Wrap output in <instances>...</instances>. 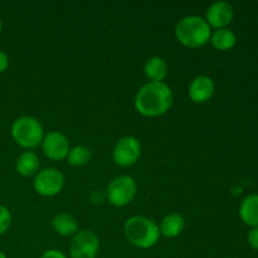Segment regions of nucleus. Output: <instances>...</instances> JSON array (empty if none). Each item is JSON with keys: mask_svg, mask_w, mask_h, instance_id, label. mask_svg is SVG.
I'll return each mask as SVG.
<instances>
[{"mask_svg": "<svg viewBox=\"0 0 258 258\" xmlns=\"http://www.w3.org/2000/svg\"><path fill=\"white\" fill-rule=\"evenodd\" d=\"M174 102L173 90L165 82H148L139 88L134 105L145 117H159L168 112Z\"/></svg>", "mask_w": 258, "mask_h": 258, "instance_id": "f257e3e1", "label": "nucleus"}, {"mask_svg": "<svg viewBox=\"0 0 258 258\" xmlns=\"http://www.w3.org/2000/svg\"><path fill=\"white\" fill-rule=\"evenodd\" d=\"M212 28L203 17L186 15L181 18L175 25L174 34L181 45L191 49L203 48L211 40Z\"/></svg>", "mask_w": 258, "mask_h": 258, "instance_id": "f03ea898", "label": "nucleus"}, {"mask_svg": "<svg viewBox=\"0 0 258 258\" xmlns=\"http://www.w3.org/2000/svg\"><path fill=\"white\" fill-rule=\"evenodd\" d=\"M123 234L133 246L141 249L154 247L161 237L159 224L144 216L130 217L123 224Z\"/></svg>", "mask_w": 258, "mask_h": 258, "instance_id": "7ed1b4c3", "label": "nucleus"}, {"mask_svg": "<svg viewBox=\"0 0 258 258\" xmlns=\"http://www.w3.org/2000/svg\"><path fill=\"white\" fill-rule=\"evenodd\" d=\"M12 138L20 148L32 150L42 144L44 128L40 121L33 116H20L10 127Z\"/></svg>", "mask_w": 258, "mask_h": 258, "instance_id": "20e7f679", "label": "nucleus"}, {"mask_svg": "<svg viewBox=\"0 0 258 258\" xmlns=\"http://www.w3.org/2000/svg\"><path fill=\"white\" fill-rule=\"evenodd\" d=\"M138 194V183L130 175H118L108 183L106 188V199L117 208L128 206Z\"/></svg>", "mask_w": 258, "mask_h": 258, "instance_id": "39448f33", "label": "nucleus"}, {"mask_svg": "<svg viewBox=\"0 0 258 258\" xmlns=\"http://www.w3.org/2000/svg\"><path fill=\"white\" fill-rule=\"evenodd\" d=\"M64 175L55 168H45L34 175L33 188L40 197L52 198L58 196L64 188Z\"/></svg>", "mask_w": 258, "mask_h": 258, "instance_id": "423d86ee", "label": "nucleus"}, {"mask_svg": "<svg viewBox=\"0 0 258 258\" xmlns=\"http://www.w3.org/2000/svg\"><path fill=\"white\" fill-rule=\"evenodd\" d=\"M141 143L135 136H123L115 144L112 150V160L121 168L135 165L141 156Z\"/></svg>", "mask_w": 258, "mask_h": 258, "instance_id": "0eeeda50", "label": "nucleus"}, {"mask_svg": "<svg viewBox=\"0 0 258 258\" xmlns=\"http://www.w3.org/2000/svg\"><path fill=\"white\" fill-rule=\"evenodd\" d=\"M100 251V238L90 229L78 231L70 244V258H96Z\"/></svg>", "mask_w": 258, "mask_h": 258, "instance_id": "6e6552de", "label": "nucleus"}, {"mask_svg": "<svg viewBox=\"0 0 258 258\" xmlns=\"http://www.w3.org/2000/svg\"><path fill=\"white\" fill-rule=\"evenodd\" d=\"M40 146H42L43 154L53 161L64 160L71 150L68 138L59 131H50L47 135H44Z\"/></svg>", "mask_w": 258, "mask_h": 258, "instance_id": "1a4fd4ad", "label": "nucleus"}, {"mask_svg": "<svg viewBox=\"0 0 258 258\" xmlns=\"http://www.w3.org/2000/svg\"><path fill=\"white\" fill-rule=\"evenodd\" d=\"M234 18V10L229 3L227 2H214L208 7L206 12V22L208 23L212 29H223L232 23Z\"/></svg>", "mask_w": 258, "mask_h": 258, "instance_id": "9d476101", "label": "nucleus"}, {"mask_svg": "<svg viewBox=\"0 0 258 258\" xmlns=\"http://www.w3.org/2000/svg\"><path fill=\"white\" fill-rule=\"evenodd\" d=\"M216 85L209 76H197L190 81L188 87L189 98L194 103H206L213 97Z\"/></svg>", "mask_w": 258, "mask_h": 258, "instance_id": "9b49d317", "label": "nucleus"}, {"mask_svg": "<svg viewBox=\"0 0 258 258\" xmlns=\"http://www.w3.org/2000/svg\"><path fill=\"white\" fill-rule=\"evenodd\" d=\"M144 75L149 82H164L169 75V66L163 57L153 55L144 64Z\"/></svg>", "mask_w": 258, "mask_h": 258, "instance_id": "f8f14e48", "label": "nucleus"}, {"mask_svg": "<svg viewBox=\"0 0 258 258\" xmlns=\"http://www.w3.org/2000/svg\"><path fill=\"white\" fill-rule=\"evenodd\" d=\"M185 228V219L179 213H170L161 219L159 224L161 236L166 238H175L180 236Z\"/></svg>", "mask_w": 258, "mask_h": 258, "instance_id": "ddd939ff", "label": "nucleus"}, {"mask_svg": "<svg viewBox=\"0 0 258 258\" xmlns=\"http://www.w3.org/2000/svg\"><path fill=\"white\" fill-rule=\"evenodd\" d=\"M52 227L57 234L62 237H73L78 231V221L70 213H58L53 217Z\"/></svg>", "mask_w": 258, "mask_h": 258, "instance_id": "4468645a", "label": "nucleus"}, {"mask_svg": "<svg viewBox=\"0 0 258 258\" xmlns=\"http://www.w3.org/2000/svg\"><path fill=\"white\" fill-rule=\"evenodd\" d=\"M39 158L33 151H24L15 160V170L24 178L34 176L39 171Z\"/></svg>", "mask_w": 258, "mask_h": 258, "instance_id": "2eb2a0df", "label": "nucleus"}, {"mask_svg": "<svg viewBox=\"0 0 258 258\" xmlns=\"http://www.w3.org/2000/svg\"><path fill=\"white\" fill-rule=\"evenodd\" d=\"M239 217L251 228L258 227V194L247 196L239 206Z\"/></svg>", "mask_w": 258, "mask_h": 258, "instance_id": "dca6fc26", "label": "nucleus"}, {"mask_svg": "<svg viewBox=\"0 0 258 258\" xmlns=\"http://www.w3.org/2000/svg\"><path fill=\"white\" fill-rule=\"evenodd\" d=\"M209 43H211L217 50L227 52V50H231L232 48L236 45L237 37L231 29L223 28V29H217L214 30V32H212V37Z\"/></svg>", "mask_w": 258, "mask_h": 258, "instance_id": "f3484780", "label": "nucleus"}, {"mask_svg": "<svg viewBox=\"0 0 258 258\" xmlns=\"http://www.w3.org/2000/svg\"><path fill=\"white\" fill-rule=\"evenodd\" d=\"M92 158V154L91 150L85 145H77L71 148L70 153H68L66 160L68 161V164L76 168H81V166L87 165L91 161Z\"/></svg>", "mask_w": 258, "mask_h": 258, "instance_id": "a211bd4d", "label": "nucleus"}, {"mask_svg": "<svg viewBox=\"0 0 258 258\" xmlns=\"http://www.w3.org/2000/svg\"><path fill=\"white\" fill-rule=\"evenodd\" d=\"M12 221L13 218L9 208L0 204V236L9 231L10 226H12Z\"/></svg>", "mask_w": 258, "mask_h": 258, "instance_id": "6ab92c4d", "label": "nucleus"}, {"mask_svg": "<svg viewBox=\"0 0 258 258\" xmlns=\"http://www.w3.org/2000/svg\"><path fill=\"white\" fill-rule=\"evenodd\" d=\"M247 241H248L251 248L258 249V227L251 228V231L248 232V236H247Z\"/></svg>", "mask_w": 258, "mask_h": 258, "instance_id": "aec40b11", "label": "nucleus"}, {"mask_svg": "<svg viewBox=\"0 0 258 258\" xmlns=\"http://www.w3.org/2000/svg\"><path fill=\"white\" fill-rule=\"evenodd\" d=\"M40 258H68V257L66 256L62 251H59V249L52 248L43 252V254L40 256Z\"/></svg>", "mask_w": 258, "mask_h": 258, "instance_id": "412c9836", "label": "nucleus"}, {"mask_svg": "<svg viewBox=\"0 0 258 258\" xmlns=\"http://www.w3.org/2000/svg\"><path fill=\"white\" fill-rule=\"evenodd\" d=\"M9 63H10L9 55H8L4 50L0 49V75H2V73H4L5 71L8 70V67H9Z\"/></svg>", "mask_w": 258, "mask_h": 258, "instance_id": "4be33fe9", "label": "nucleus"}, {"mask_svg": "<svg viewBox=\"0 0 258 258\" xmlns=\"http://www.w3.org/2000/svg\"><path fill=\"white\" fill-rule=\"evenodd\" d=\"M0 258H7V256H5V253H4V252H2V251H0Z\"/></svg>", "mask_w": 258, "mask_h": 258, "instance_id": "5701e85b", "label": "nucleus"}, {"mask_svg": "<svg viewBox=\"0 0 258 258\" xmlns=\"http://www.w3.org/2000/svg\"><path fill=\"white\" fill-rule=\"evenodd\" d=\"M2 30H3V22L2 19H0V33H2Z\"/></svg>", "mask_w": 258, "mask_h": 258, "instance_id": "b1692460", "label": "nucleus"}]
</instances>
